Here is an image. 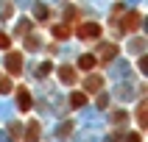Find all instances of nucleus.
<instances>
[{
  "instance_id": "obj_1",
  "label": "nucleus",
  "mask_w": 148,
  "mask_h": 142,
  "mask_svg": "<svg viewBox=\"0 0 148 142\" xmlns=\"http://www.w3.org/2000/svg\"><path fill=\"white\" fill-rule=\"evenodd\" d=\"M78 36H81V39H98L101 36V25H95V22L78 25Z\"/></svg>"
},
{
  "instance_id": "obj_2",
  "label": "nucleus",
  "mask_w": 148,
  "mask_h": 142,
  "mask_svg": "<svg viewBox=\"0 0 148 142\" xmlns=\"http://www.w3.org/2000/svg\"><path fill=\"white\" fill-rule=\"evenodd\" d=\"M6 64H8L11 73H20V70H23V53H8Z\"/></svg>"
},
{
  "instance_id": "obj_3",
  "label": "nucleus",
  "mask_w": 148,
  "mask_h": 142,
  "mask_svg": "<svg viewBox=\"0 0 148 142\" xmlns=\"http://www.w3.org/2000/svg\"><path fill=\"white\" fill-rule=\"evenodd\" d=\"M123 28L126 31H137V28H140V14H126V20H123Z\"/></svg>"
},
{
  "instance_id": "obj_4",
  "label": "nucleus",
  "mask_w": 148,
  "mask_h": 142,
  "mask_svg": "<svg viewBox=\"0 0 148 142\" xmlns=\"http://www.w3.org/2000/svg\"><path fill=\"white\" fill-rule=\"evenodd\" d=\"M17 98H20V109H23V111H28V109H31V95H28L25 89L17 92Z\"/></svg>"
},
{
  "instance_id": "obj_5",
  "label": "nucleus",
  "mask_w": 148,
  "mask_h": 142,
  "mask_svg": "<svg viewBox=\"0 0 148 142\" xmlns=\"http://www.w3.org/2000/svg\"><path fill=\"white\" fill-rule=\"evenodd\" d=\"M70 103H73V109H81L84 103H87V95H84V92H73V95H70Z\"/></svg>"
},
{
  "instance_id": "obj_6",
  "label": "nucleus",
  "mask_w": 148,
  "mask_h": 142,
  "mask_svg": "<svg viewBox=\"0 0 148 142\" xmlns=\"http://www.w3.org/2000/svg\"><path fill=\"white\" fill-rule=\"evenodd\" d=\"M78 67H81V70H92V67H95V56H90V53L81 56L78 58Z\"/></svg>"
},
{
  "instance_id": "obj_7",
  "label": "nucleus",
  "mask_w": 148,
  "mask_h": 142,
  "mask_svg": "<svg viewBox=\"0 0 148 142\" xmlns=\"http://www.w3.org/2000/svg\"><path fill=\"white\" fill-rule=\"evenodd\" d=\"M36 139H39V125L31 123V125H28V137H25V142H36Z\"/></svg>"
},
{
  "instance_id": "obj_8",
  "label": "nucleus",
  "mask_w": 148,
  "mask_h": 142,
  "mask_svg": "<svg viewBox=\"0 0 148 142\" xmlns=\"http://www.w3.org/2000/svg\"><path fill=\"white\" fill-rule=\"evenodd\" d=\"M59 75H62L67 84H75V73L70 70V67H59Z\"/></svg>"
},
{
  "instance_id": "obj_9",
  "label": "nucleus",
  "mask_w": 148,
  "mask_h": 142,
  "mask_svg": "<svg viewBox=\"0 0 148 142\" xmlns=\"http://www.w3.org/2000/svg\"><path fill=\"white\" fill-rule=\"evenodd\" d=\"M67 25H53V36H56V39H67Z\"/></svg>"
},
{
  "instance_id": "obj_10",
  "label": "nucleus",
  "mask_w": 148,
  "mask_h": 142,
  "mask_svg": "<svg viewBox=\"0 0 148 142\" xmlns=\"http://www.w3.org/2000/svg\"><path fill=\"white\" fill-rule=\"evenodd\" d=\"M101 84H103V81H101V78H95V75H92L90 81H87V89H90V92H98V89H101Z\"/></svg>"
},
{
  "instance_id": "obj_11",
  "label": "nucleus",
  "mask_w": 148,
  "mask_h": 142,
  "mask_svg": "<svg viewBox=\"0 0 148 142\" xmlns=\"http://www.w3.org/2000/svg\"><path fill=\"white\" fill-rule=\"evenodd\" d=\"M126 120H129L126 111H115V114H112V123H126Z\"/></svg>"
},
{
  "instance_id": "obj_12",
  "label": "nucleus",
  "mask_w": 148,
  "mask_h": 142,
  "mask_svg": "<svg viewBox=\"0 0 148 142\" xmlns=\"http://www.w3.org/2000/svg\"><path fill=\"white\" fill-rule=\"evenodd\" d=\"M137 117H140V128H145V106H140V114Z\"/></svg>"
},
{
  "instance_id": "obj_13",
  "label": "nucleus",
  "mask_w": 148,
  "mask_h": 142,
  "mask_svg": "<svg viewBox=\"0 0 148 142\" xmlns=\"http://www.w3.org/2000/svg\"><path fill=\"white\" fill-rule=\"evenodd\" d=\"M8 45H11V39H8L6 33H0V48H8Z\"/></svg>"
},
{
  "instance_id": "obj_14",
  "label": "nucleus",
  "mask_w": 148,
  "mask_h": 142,
  "mask_svg": "<svg viewBox=\"0 0 148 142\" xmlns=\"http://www.w3.org/2000/svg\"><path fill=\"white\" fill-rule=\"evenodd\" d=\"M126 142H140V134H129V137H126Z\"/></svg>"
},
{
  "instance_id": "obj_15",
  "label": "nucleus",
  "mask_w": 148,
  "mask_h": 142,
  "mask_svg": "<svg viewBox=\"0 0 148 142\" xmlns=\"http://www.w3.org/2000/svg\"><path fill=\"white\" fill-rule=\"evenodd\" d=\"M8 89H11V84H8V81H0V92H8Z\"/></svg>"
}]
</instances>
